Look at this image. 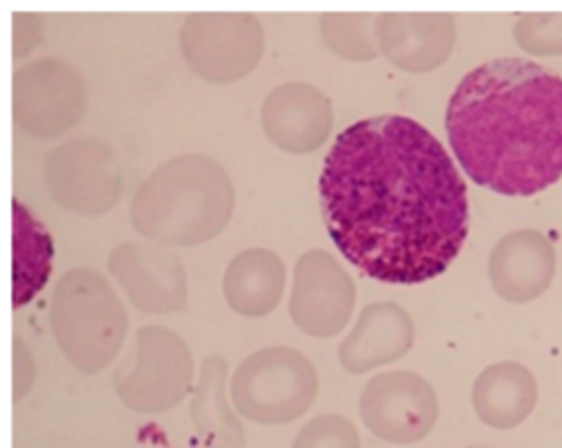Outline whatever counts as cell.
<instances>
[{
    "label": "cell",
    "mask_w": 562,
    "mask_h": 448,
    "mask_svg": "<svg viewBox=\"0 0 562 448\" xmlns=\"http://www.w3.org/2000/svg\"><path fill=\"white\" fill-rule=\"evenodd\" d=\"M329 237L362 275L413 285L441 275L468 237V191L417 121L380 114L345 127L318 178Z\"/></svg>",
    "instance_id": "cell-1"
},
{
    "label": "cell",
    "mask_w": 562,
    "mask_h": 448,
    "mask_svg": "<svg viewBox=\"0 0 562 448\" xmlns=\"http://www.w3.org/2000/svg\"><path fill=\"white\" fill-rule=\"evenodd\" d=\"M450 147L465 173L501 195H533L562 178V77L498 57L472 68L446 108Z\"/></svg>",
    "instance_id": "cell-2"
},
{
    "label": "cell",
    "mask_w": 562,
    "mask_h": 448,
    "mask_svg": "<svg viewBox=\"0 0 562 448\" xmlns=\"http://www.w3.org/2000/svg\"><path fill=\"white\" fill-rule=\"evenodd\" d=\"M235 189L228 171L204 154H180L156 167L136 189L130 220L160 246H198L224 231Z\"/></svg>",
    "instance_id": "cell-3"
},
{
    "label": "cell",
    "mask_w": 562,
    "mask_h": 448,
    "mask_svg": "<svg viewBox=\"0 0 562 448\" xmlns=\"http://www.w3.org/2000/svg\"><path fill=\"white\" fill-rule=\"evenodd\" d=\"M50 327L68 362L83 373H97L121 351L127 314L99 272L75 268L55 285Z\"/></svg>",
    "instance_id": "cell-4"
},
{
    "label": "cell",
    "mask_w": 562,
    "mask_h": 448,
    "mask_svg": "<svg viewBox=\"0 0 562 448\" xmlns=\"http://www.w3.org/2000/svg\"><path fill=\"white\" fill-rule=\"evenodd\" d=\"M318 378L312 362L290 347H266L239 362L231 380V397L246 419L288 424L314 402Z\"/></svg>",
    "instance_id": "cell-5"
},
{
    "label": "cell",
    "mask_w": 562,
    "mask_h": 448,
    "mask_svg": "<svg viewBox=\"0 0 562 448\" xmlns=\"http://www.w3.org/2000/svg\"><path fill=\"white\" fill-rule=\"evenodd\" d=\"M193 382V360L171 329L147 325L136 332L134 349L114 371V391L138 413H160L180 404Z\"/></svg>",
    "instance_id": "cell-6"
},
{
    "label": "cell",
    "mask_w": 562,
    "mask_h": 448,
    "mask_svg": "<svg viewBox=\"0 0 562 448\" xmlns=\"http://www.w3.org/2000/svg\"><path fill=\"white\" fill-rule=\"evenodd\" d=\"M187 66L211 83H235L261 59L263 29L252 13H191L180 29Z\"/></svg>",
    "instance_id": "cell-7"
},
{
    "label": "cell",
    "mask_w": 562,
    "mask_h": 448,
    "mask_svg": "<svg viewBox=\"0 0 562 448\" xmlns=\"http://www.w3.org/2000/svg\"><path fill=\"white\" fill-rule=\"evenodd\" d=\"M53 202L79 215H103L121 198V165L114 149L94 138L59 145L44 163Z\"/></svg>",
    "instance_id": "cell-8"
},
{
    "label": "cell",
    "mask_w": 562,
    "mask_h": 448,
    "mask_svg": "<svg viewBox=\"0 0 562 448\" xmlns=\"http://www.w3.org/2000/svg\"><path fill=\"white\" fill-rule=\"evenodd\" d=\"M86 88L61 59H37L13 72V121L35 138L68 132L83 114Z\"/></svg>",
    "instance_id": "cell-9"
},
{
    "label": "cell",
    "mask_w": 562,
    "mask_h": 448,
    "mask_svg": "<svg viewBox=\"0 0 562 448\" xmlns=\"http://www.w3.org/2000/svg\"><path fill=\"white\" fill-rule=\"evenodd\" d=\"M439 415L435 389L413 371H386L371 378L360 395L364 426L389 444L424 439Z\"/></svg>",
    "instance_id": "cell-10"
},
{
    "label": "cell",
    "mask_w": 562,
    "mask_h": 448,
    "mask_svg": "<svg viewBox=\"0 0 562 448\" xmlns=\"http://www.w3.org/2000/svg\"><path fill=\"white\" fill-rule=\"evenodd\" d=\"M356 305V285L340 261L314 248L299 257L290 294V316L294 325L318 338L338 334Z\"/></svg>",
    "instance_id": "cell-11"
},
{
    "label": "cell",
    "mask_w": 562,
    "mask_h": 448,
    "mask_svg": "<svg viewBox=\"0 0 562 448\" xmlns=\"http://www.w3.org/2000/svg\"><path fill=\"white\" fill-rule=\"evenodd\" d=\"M108 268L134 307L147 314L187 310V272L167 246L149 242L119 244L108 257Z\"/></svg>",
    "instance_id": "cell-12"
},
{
    "label": "cell",
    "mask_w": 562,
    "mask_h": 448,
    "mask_svg": "<svg viewBox=\"0 0 562 448\" xmlns=\"http://www.w3.org/2000/svg\"><path fill=\"white\" fill-rule=\"evenodd\" d=\"M334 110L318 88L290 81L277 86L261 105V127L288 154H312L331 134Z\"/></svg>",
    "instance_id": "cell-13"
},
{
    "label": "cell",
    "mask_w": 562,
    "mask_h": 448,
    "mask_svg": "<svg viewBox=\"0 0 562 448\" xmlns=\"http://www.w3.org/2000/svg\"><path fill=\"white\" fill-rule=\"evenodd\" d=\"M457 24L450 13H380L375 42L380 53L406 72L439 68L452 53Z\"/></svg>",
    "instance_id": "cell-14"
},
{
    "label": "cell",
    "mask_w": 562,
    "mask_h": 448,
    "mask_svg": "<svg viewBox=\"0 0 562 448\" xmlns=\"http://www.w3.org/2000/svg\"><path fill=\"white\" fill-rule=\"evenodd\" d=\"M487 275L501 299L527 303L540 296L555 275L553 244L533 228L512 231L494 246Z\"/></svg>",
    "instance_id": "cell-15"
},
{
    "label": "cell",
    "mask_w": 562,
    "mask_h": 448,
    "mask_svg": "<svg viewBox=\"0 0 562 448\" xmlns=\"http://www.w3.org/2000/svg\"><path fill=\"white\" fill-rule=\"evenodd\" d=\"M413 336V318L402 305L393 301L369 303L340 343L338 360L351 373H367L400 360L411 349Z\"/></svg>",
    "instance_id": "cell-16"
},
{
    "label": "cell",
    "mask_w": 562,
    "mask_h": 448,
    "mask_svg": "<svg viewBox=\"0 0 562 448\" xmlns=\"http://www.w3.org/2000/svg\"><path fill=\"white\" fill-rule=\"evenodd\" d=\"M536 402V378L520 362H494L485 367L472 384V406L479 419L498 430H507L525 422Z\"/></svg>",
    "instance_id": "cell-17"
},
{
    "label": "cell",
    "mask_w": 562,
    "mask_h": 448,
    "mask_svg": "<svg viewBox=\"0 0 562 448\" xmlns=\"http://www.w3.org/2000/svg\"><path fill=\"white\" fill-rule=\"evenodd\" d=\"M285 266L268 248H246L237 253L224 272V299L241 316L270 314L283 294Z\"/></svg>",
    "instance_id": "cell-18"
},
{
    "label": "cell",
    "mask_w": 562,
    "mask_h": 448,
    "mask_svg": "<svg viewBox=\"0 0 562 448\" xmlns=\"http://www.w3.org/2000/svg\"><path fill=\"white\" fill-rule=\"evenodd\" d=\"M191 422L200 448H244L246 433L226 400V362L209 354L191 397Z\"/></svg>",
    "instance_id": "cell-19"
},
{
    "label": "cell",
    "mask_w": 562,
    "mask_h": 448,
    "mask_svg": "<svg viewBox=\"0 0 562 448\" xmlns=\"http://www.w3.org/2000/svg\"><path fill=\"white\" fill-rule=\"evenodd\" d=\"M13 305L22 307L48 279L53 244L42 224L18 200L13 202Z\"/></svg>",
    "instance_id": "cell-20"
},
{
    "label": "cell",
    "mask_w": 562,
    "mask_h": 448,
    "mask_svg": "<svg viewBox=\"0 0 562 448\" xmlns=\"http://www.w3.org/2000/svg\"><path fill=\"white\" fill-rule=\"evenodd\" d=\"M321 33L329 51L345 59L367 61L380 53L375 42V15L323 13Z\"/></svg>",
    "instance_id": "cell-21"
},
{
    "label": "cell",
    "mask_w": 562,
    "mask_h": 448,
    "mask_svg": "<svg viewBox=\"0 0 562 448\" xmlns=\"http://www.w3.org/2000/svg\"><path fill=\"white\" fill-rule=\"evenodd\" d=\"M516 44L538 57L562 55V13H527L514 24Z\"/></svg>",
    "instance_id": "cell-22"
},
{
    "label": "cell",
    "mask_w": 562,
    "mask_h": 448,
    "mask_svg": "<svg viewBox=\"0 0 562 448\" xmlns=\"http://www.w3.org/2000/svg\"><path fill=\"white\" fill-rule=\"evenodd\" d=\"M292 448H360V437L347 417L321 415L299 430Z\"/></svg>",
    "instance_id": "cell-23"
},
{
    "label": "cell",
    "mask_w": 562,
    "mask_h": 448,
    "mask_svg": "<svg viewBox=\"0 0 562 448\" xmlns=\"http://www.w3.org/2000/svg\"><path fill=\"white\" fill-rule=\"evenodd\" d=\"M24 22H26L24 13H15L13 15V57L15 59L24 57L35 46V42L40 40L37 37L40 20L33 26H24Z\"/></svg>",
    "instance_id": "cell-24"
},
{
    "label": "cell",
    "mask_w": 562,
    "mask_h": 448,
    "mask_svg": "<svg viewBox=\"0 0 562 448\" xmlns=\"http://www.w3.org/2000/svg\"><path fill=\"white\" fill-rule=\"evenodd\" d=\"M15 389H13V395L15 400H20L29 387H31V380H33V365H31V358H29V351L24 349V343L20 338H15Z\"/></svg>",
    "instance_id": "cell-25"
},
{
    "label": "cell",
    "mask_w": 562,
    "mask_h": 448,
    "mask_svg": "<svg viewBox=\"0 0 562 448\" xmlns=\"http://www.w3.org/2000/svg\"><path fill=\"white\" fill-rule=\"evenodd\" d=\"M472 448H483V446H472Z\"/></svg>",
    "instance_id": "cell-26"
}]
</instances>
